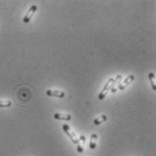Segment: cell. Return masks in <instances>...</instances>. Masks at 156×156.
Instances as JSON below:
<instances>
[{
	"instance_id": "obj_1",
	"label": "cell",
	"mask_w": 156,
	"mask_h": 156,
	"mask_svg": "<svg viewBox=\"0 0 156 156\" xmlns=\"http://www.w3.org/2000/svg\"><path fill=\"white\" fill-rule=\"evenodd\" d=\"M62 127H63V130L65 131V133L67 134V136L71 139V141L73 142V144H76V146H77V152L79 154H82L83 152V148L84 147H83L81 144H80V141H79V138H78V136L76 135V133L71 129V127L68 125V124H66V123H65V124H63L62 125Z\"/></svg>"
},
{
	"instance_id": "obj_8",
	"label": "cell",
	"mask_w": 156,
	"mask_h": 156,
	"mask_svg": "<svg viewBox=\"0 0 156 156\" xmlns=\"http://www.w3.org/2000/svg\"><path fill=\"white\" fill-rule=\"evenodd\" d=\"M97 140H98V135L96 133H93L91 135V139H90V144H89V147L92 150H94L97 146Z\"/></svg>"
},
{
	"instance_id": "obj_2",
	"label": "cell",
	"mask_w": 156,
	"mask_h": 156,
	"mask_svg": "<svg viewBox=\"0 0 156 156\" xmlns=\"http://www.w3.org/2000/svg\"><path fill=\"white\" fill-rule=\"evenodd\" d=\"M113 83H114V78H110L106 82V83L105 84V87L103 88V90L101 91V93L98 94V99L99 100H104L106 97V95L108 94V93L110 92V90L112 88Z\"/></svg>"
},
{
	"instance_id": "obj_5",
	"label": "cell",
	"mask_w": 156,
	"mask_h": 156,
	"mask_svg": "<svg viewBox=\"0 0 156 156\" xmlns=\"http://www.w3.org/2000/svg\"><path fill=\"white\" fill-rule=\"evenodd\" d=\"M134 76L133 75H130V76H128L127 77L125 78L124 80H123V82L122 83H120V85H119V87H118V90H124L128 85H130L131 84V83H133V81H134Z\"/></svg>"
},
{
	"instance_id": "obj_9",
	"label": "cell",
	"mask_w": 156,
	"mask_h": 156,
	"mask_svg": "<svg viewBox=\"0 0 156 156\" xmlns=\"http://www.w3.org/2000/svg\"><path fill=\"white\" fill-rule=\"evenodd\" d=\"M106 121H107V116L105 115H101V116L95 118V119L94 120V123L95 125H100V124H102L103 122H106Z\"/></svg>"
},
{
	"instance_id": "obj_12",
	"label": "cell",
	"mask_w": 156,
	"mask_h": 156,
	"mask_svg": "<svg viewBox=\"0 0 156 156\" xmlns=\"http://www.w3.org/2000/svg\"><path fill=\"white\" fill-rule=\"evenodd\" d=\"M78 138H79V141H80V144L83 147H84V144H85V136L84 135H80Z\"/></svg>"
},
{
	"instance_id": "obj_11",
	"label": "cell",
	"mask_w": 156,
	"mask_h": 156,
	"mask_svg": "<svg viewBox=\"0 0 156 156\" xmlns=\"http://www.w3.org/2000/svg\"><path fill=\"white\" fill-rule=\"evenodd\" d=\"M12 105L10 100H0V108H7Z\"/></svg>"
},
{
	"instance_id": "obj_6",
	"label": "cell",
	"mask_w": 156,
	"mask_h": 156,
	"mask_svg": "<svg viewBox=\"0 0 156 156\" xmlns=\"http://www.w3.org/2000/svg\"><path fill=\"white\" fill-rule=\"evenodd\" d=\"M54 118L55 120H62V121H71L72 117L68 114H63V113H56L54 115Z\"/></svg>"
},
{
	"instance_id": "obj_10",
	"label": "cell",
	"mask_w": 156,
	"mask_h": 156,
	"mask_svg": "<svg viewBox=\"0 0 156 156\" xmlns=\"http://www.w3.org/2000/svg\"><path fill=\"white\" fill-rule=\"evenodd\" d=\"M148 78L151 82V84H152V88L153 90L156 91V83H155V75L154 73H149L148 74Z\"/></svg>"
},
{
	"instance_id": "obj_7",
	"label": "cell",
	"mask_w": 156,
	"mask_h": 156,
	"mask_svg": "<svg viewBox=\"0 0 156 156\" xmlns=\"http://www.w3.org/2000/svg\"><path fill=\"white\" fill-rule=\"evenodd\" d=\"M122 76H117L116 77L114 78V83H113V85H112V93H116L117 90H118V87L120 85V83H121V80H122Z\"/></svg>"
},
{
	"instance_id": "obj_3",
	"label": "cell",
	"mask_w": 156,
	"mask_h": 156,
	"mask_svg": "<svg viewBox=\"0 0 156 156\" xmlns=\"http://www.w3.org/2000/svg\"><path fill=\"white\" fill-rule=\"evenodd\" d=\"M37 5H32V6H30L29 9L27 10V13L25 15V16H24V18H23V22H24L25 24H28V23L30 22V20L32 19V17L34 16V15H35V13L37 12Z\"/></svg>"
},
{
	"instance_id": "obj_4",
	"label": "cell",
	"mask_w": 156,
	"mask_h": 156,
	"mask_svg": "<svg viewBox=\"0 0 156 156\" xmlns=\"http://www.w3.org/2000/svg\"><path fill=\"white\" fill-rule=\"evenodd\" d=\"M46 95L51 97H57V98H64L66 96V93L62 90L56 89H48L46 91Z\"/></svg>"
}]
</instances>
